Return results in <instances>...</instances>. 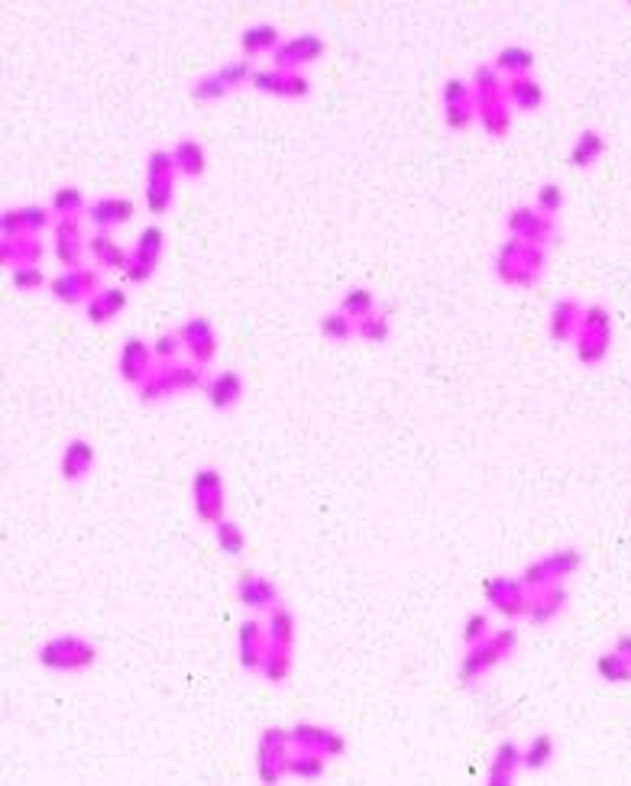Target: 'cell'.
<instances>
[{
    "label": "cell",
    "mask_w": 631,
    "mask_h": 786,
    "mask_svg": "<svg viewBox=\"0 0 631 786\" xmlns=\"http://www.w3.org/2000/svg\"><path fill=\"white\" fill-rule=\"evenodd\" d=\"M544 269H547L544 246H534V243L515 240V237L505 240L496 250V256H492V272H496V279L512 288H534L541 282Z\"/></svg>",
    "instance_id": "1"
},
{
    "label": "cell",
    "mask_w": 631,
    "mask_h": 786,
    "mask_svg": "<svg viewBox=\"0 0 631 786\" xmlns=\"http://www.w3.org/2000/svg\"><path fill=\"white\" fill-rule=\"evenodd\" d=\"M204 366L198 363H156V369L149 372L143 385H136V395H140L143 405H159L166 402V398H175V395H185V392H195V389H204Z\"/></svg>",
    "instance_id": "2"
},
{
    "label": "cell",
    "mask_w": 631,
    "mask_h": 786,
    "mask_svg": "<svg viewBox=\"0 0 631 786\" xmlns=\"http://www.w3.org/2000/svg\"><path fill=\"white\" fill-rule=\"evenodd\" d=\"M518 647V631L515 628H502V631H492L489 638L476 641L466 647V654L460 660V683L463 686H476L479 680L486 677V673L496 670L502 660H509Z\"/></svg>",
    "instance_id": "3"
},
{
    "label": "cell",
    "mask_w": 631,
    "mask_h": 786,
    "mask_svg": "<svg viewBox=\"0 0 631 786\" xmlns=\"http://www.w3.org/2000/svg\"><path fill=\"white\" fill-rule=\"evenodd\" d=\"M39 667H46L52 673H81L91 670L94 660H98V647L94 641L81 638V634H56L39 647Z\"/></svg>",
    "instance_id": "4"
},
{
    "label": "cell",
    "mask_w": 631,
    "mask_h": 786,
    "mask_svg": "<svg viewBox=\"0 0 631 786\" xmlns=\"http://www.w3.org/2000/svg\"><path fill=\"white\" fill-rule=\"evenodd\" d=\"M612 350V314L606 305H586L580 330L573 337V353L583 366H599Z\"/></svg>",
    "instance_id": "5"
},
{
    "label": "cell",
    "mask_w": 631,
    "mask_h": 786,
    "mask_svg": "<svg viewBox=\"0 0 631 786\" xmlns=\"http://www.w3.org/2000/svg\"><path fill=\"white\" fill-rule=\"evenodd\" d=\"M175 178L178 169L169 149H153L146 159V211L153 217L169 214L175 201Z\"/></svg>",
    "instance_id": "6"
},
{
    "label": "cell",
    "mask_w": 631,
    "mask_h": 786,
    "mask_svg": "<svg viewBox=\"0 0 631 786\" xmlns=\"http://www.w3.org/2000/svg\"><path fill=\"white\" fill-rule=\"evenodd\" d=\"M580 567H583L580 550H576V547H560V550H551V554H544L534 563H528V567L521 570V583H525L528 589L554 586V583H564V579H570Z\"/></svg>",
    "instance_id": "7"
},
{
    "label": "cell",
    "mask_w": 631,
    "mask_h": 786,
    "mask_svg": "<svg viewBox=\"0 0 631 786\" xmlns=\"http://www.w3.org/2000/svg\"><path fill=\"white\" fill-rule=\"evenodd\" d=\"M162 256H166V230L162 227H143L140 237H136L133 250H130V262H127V282L130 285H146L156 275V269L162 266Z\"/></svg>",
    "instance_id": "8"
},
{
    "label": "cell",
    "mask_w": 631,
    "mask_h": 786,
    "mask_svg": "<svg viewBox=\"0 0 631 786\" xmlns=\"http://www.w3.org/2000/svg\"><path fill=\"white\" fill-rule=\"evenodd\" d=\"M253 75H256V68L246 59L224 62L217 72L201 75L195 85H191V98H195V101H221V98H227L230 91L250 85Z\"/></svg>",
    "instance_id": "9"
},
{
    "label": "cell",
    "mask_w": 631,
    "mask_h": 786,
    "mask_svg": "<svg viewBox=\"0 0 631 786\" xmlns=\"http://www.w3.org/2000/svg\"><path fill=\"white\" fill-rule=\"evenodd\" d=\"M288 754H292L288 728H266L256 744V780L266 786H276L285 777Z\"/></svg>",
    "instance_id": "10"
},
{
    "label": "cell",
    "mask_w": 631,
    "mask_h": 786,
    "mask_svg": "<svg viewBox=\"0 0 631 786\" xmlns=\"http://www.w3.org/2000/svg\"><path fill=\"white\" fill-rule=\"evenodd\" d=\"M191 502H195V515L204 524L224 521V508H227V492H224V476L214 470V466H201V470L191 476Z\"/></svg>",
    "instance_id": "11"
},
{
    "label": "cell",
    "mask_w": 631,
    "mask_h": 786,
    "mask_svg": "<svg viewBox=\"0 0 631 786\" xmlns=\"http://www.w3.org/2000/svg\"><path fill=\"white\" fill-rule=\"evenodd\" d=\"M486 605L502 618H525L531 589L521 583V576H492L483 586Z\"/></svg>",
    "instance_id": "12"
},
{
    "label": "cell",
    "mask_w": 631,
    "mask_h": 786,
    "mask_svg": "<svg viewBox=\"0 0 631 786\" xmlns=\"http://www.w3.org/2000/svg\"><path fill=\"white\" fill-rule=\"evenodd\" d=\"M101 269H65L49 282V295L62 301V305H88V301L101 292Z\"/></svg>",
    "instance_id": "13"
},
{
    "label": "cell",
    "mask_w": 631,
    "mask_h": 786,
    "mask_svg": "<svg viewBox=\"0 0 631 786\" xmlns=\"http://www.w3.org/2000/svg\"><path fill=\"white\" fill-rule=\"evenodd\" d=\"M327 52V43L314 33H298L282 39V46L272 52V68H282V72H301L305 65L321 62Z\"/></svg>",
    "instance_id": "14"
},
{
    "label": "cell",
    "mask_w": 631,
    "mask_h": 786,
    "mask_svg": "<svg viewBox=\"0 0 631 786\" xmlns=\"http://www.w3.org/2000/svg\"><path fill=\"white\" fill-rule=\"evenodd\" d=\"M505 227H509V233L515 240H525V243H534V246H551L557 243V224L551 217H544L541 211H534L528 208V204H518V208L509 211V217H505Z\"/></svg>",
    "instance_id": "15"
},
{
    "label": "cell",
    "mask_w": 631,
    "mask_h": 786,
    "mask_svg": "<svg viewBox=\"0 0 631 786\" xmlns=\"http://www.w3.org/2000/svg\"><path fill=\"white\" fill-rule=\"evenodd\" d=\"M288 738H292V748H305V751H318L327 761L347 754V738L334 732L327 725H314V722H295L288 728Z\"/></svg>",
    "instance_id": "16"
},
{
    "label": "cell",
    "mask_w": 631,
    "mask_h": 786,
    "mask_svg": "<svg viewBox=\"0 0 631 786\" xmlns=\"http://www.w3.org/2000/svg\"><path fill=\"white\" fill-rule=\"evenodd\" d=\"M56 224V214H52L49 204H26V208H7L0 214V240L20 237V233H33L39 237L43 230Z\"/></svg>",
    "instance_id": "17"
},
{
    "label": "cell",
    "mask_w": 631,
    "mask_h": 786,
    "mask_svg": "<svg viewBox=\"0 0 631 786\" xmlns=\"http://www.w3.org/2000/svg\"><path fill=\"white\" fill-rule=\"evenodd\" d=\"M250 85L259 94H269V98H285V101H301L311 94V81L305 72H282V68H263L256 72Z\"/></svg>",
    "instance_id": "18"
},
{
    "label": "cell",
    "mask_w": 631,
    "mask_h": 786,
    "mask_svg": "<svg viewBox=\"0 0 631 786\" xmlns=\"http://www.w3.org/2000/svg\"><path fill=\"white\" fill-rule=\"evenodd\" d=\"M476 120L492 140H502L512 130V107L505 98V88L496 91H479L476 94Z\"/></svg>",
    "instance_id": "19"
},
{
    "label": "cell",
    "mask_w": 631,
    "mask_h": 786,
    "mask_svg": "<svg viewBox=\"0 0 631 786\" xmlns=\"http://www.w3.org/2000/svg\"><path fill=\"white\" fill-rule=\"evenodd\" d=\"M52 253H56L62 269H81L85 266V230L81 220H56L52 224Z\"/></svg>",
    "instance_id": "20"
},
{
    "label": "cell",
    "mask_w": 631,
    "mask_h": 786,
    "mask_svg": "<svg viewBox=\"0 0 631 786\" xmlns=\"http://www.w3.org/2000/svg\"><path fill=\"white\" fill-rule=\"evenodd\" d=\"M117 369H120L123 382L143 385L149 372L156 369L153 343H146L143 337H127V340H123V347H120V356H117Z\"/></svg>",
    "instance_id": "21"
},
{
    "label": "cell",
    "mask_w": 631,
    "mask_h": 786,
    "mask_svg": "<svg viewBox=\"0 0 631 786\" xmlns=\"http://www.w3.org/2000/svg\"><path fill=\"white\" fill-rule=\"evenodd\" d=\"M237 599L250 612H272L276 605H282L279 586L269 576H259L253 570H243L237 576Z\"/></svg>",
    "instance_id": "22"
},
{
    "label": "cell",
    "mask_w": 631,
    "mask_h": 786,
    "mask_svg": "<svg viewBox=\"0 0 631 786\" xmlns=\"http://www.w3.org/2000/svg\"><path fill=\"white\" fill-rule=\"evenodd\" d=\"M178 334H182V343H185V353L191 356V363L198 366H208L214 363L217 356V330L208 317H188V321L178 327Z\"/></svg>",
    "instance_id": "23"
},
{
    "label": "cell",
    "mask_w": 631,
    "mask_h": 786,
    "mask_svg": "<svg viewBox=\"0 0 631 786\" xmlns=\"http://www.w3.org/2000/svg\"><path fill=\"white\" fill-rule=\"evenodd\" d=\"M266 644H269V634H266V625L256 622V618H246L237 628V660L243 670L250 673H259V664H263V654H266Z\"/></svg>",
    "instance_id": "24"
},
{
    "label": "cell",
    "mask_w": 631,
    "mask_h": 786,
    "mask_svg": "<svg viewBox=\"0 0 631 786\" xmlns=\"http://www.w3.org/2000/svg\"><path fill=\"white\" fill-rule=\"evenodd\" d=\"M136 214V204L130 198H114V195H104V198H94L88 204V220L94 230H114V227H123L130 224Z\"/></svg>",
    "instance_id": "25"
},
{
    "label": "cell",
    "mask_w": 631,
    "mask_h": 786,
    "mask_svg": "<svg viewBox=\"0 0 631 786\" xmlns=\"http://www.w3.org/2000/svg\"><path fill=\"white\" fill-rule=\"evenodd\" d=\"M567 609V589L564 583H554V586H541V589H531L528 596V622L531 625H551L554 618Z\"/></svg>",
    "instance_id": "26"
},
{
    "label": "cell",
    "mask_w": 631,
    "mask_h": 786,
    "mask_svg": "<svg viewBox=\"0 0 631 786\" xmlns=\"http://www.w3.org/2000/svg\"><path fill=\"white\" fill-rule=\"evenodd\" d=\"M88 253L94 259V269H101V272H127L130 250H123V246L114 240L111 230L91 233V237H88Z\"/></svg>",
    "instance_id": "27"
},
{
    "label": "cell",
    "mask_w": 631,
    "mask_h": 786,
    "mask_svg": "<svg viewBox=\"0 0 631 786\" xmlns=\"http://www.w3.org/2000/svg\"><path fill=\"white\" fill-rule=\"evenodd\" d=\"M46 256V243L33 237V233H20V237L0 240V262L7 269H20V266H39Z\"/></svg>",
    "instance_id": "28"
},
{
    "label": "cell",
    "mask_w": 631,
    "mask_h": 786,
    "mask_svg": "<svg viewBox=\"0 0 631 786\" xmlns=\"http://www.w3.org/2000/svg\"><path fill=\"white\" fill-rule=\"evenodd\" d=\"M243 389L246 385L240 379V372H233V369L217 372V376H211L208 382H204V395H208L211 408H217V411L237 408L240 398H243Z\"/></svg>",
    "instance_id": "29"
},
{
    "label": "cell",
    "mask_w": 631,
    "mask_h": 786,
    "mask_svg": "<svg viewBox=\"0 0 631 786\" xmlns=\"http://www.w3.org/2000/svg\"><path fill=\"white\" fill-rule=\"evenodd\" d=\"M583 311H586V305H580L576 298H560V301H554V305H551V321H547L551 340H557V343L573 340L576 330H580Z\"/></svg>",
    "instance_id": "30"
},
{
    "label": "cell",
    "mask_w": 631,
    "mask_h": 786,
    "mask_svg": "<svg viewBox=\"0 0 631 786\" xmlns=\"http://www.w3.org/2000/svg\"><path fill=\"white\" fill-rule=\"evenodd\" d=\"M94 470V447L88 444L85 437L68 440L62 457H59V473L65 482H81L88 473Z\"/></svg>",
    "instance_id": "31"
},
{
    "label": "cell",
    "mask_w": 631,
    "mask_h": 786,
    "mask_svg": "<svg viewBox=\"0 0 631 786\" xmlns=\"http://www.w3.org/2000/svg\"><path fill=\"white\" fill-rule=\"evenodd\" d=\"M123 311H127V292H123V288H101V292L85 305V317L94 327L111 324Z\"/></svg>",
    "instance_id": "32"
},
{
    "label": "cell",
    "mask_w": 631,
    "mask_h": 786,
    "mask_svg": "<svg viewBox=\"0 0 631 786\" xmlns=\"http://www.w3.org/2000/svg\"><path fill=\"white\" fill-rule=\"evenodd\" d=\"M282 46V36L272 23H253L240 33V52L243 59H259V55H272Z\"/></svg>",
    "instance_id": "33"
},
{
    "label": "cell",
    "mask_w": 631,
    "mask_h": 786,
    "mask_svg": "<svg viewBox=\"0 0 631 786\" xmlns=\"http://www.w3.org/2000/svg\"><path fill=\"white\" fill-rule=\"evenodd\" d=\"M518 770H521V748H518L515 741H502L499 748H496V754H492L486 783H489V786H512Z\"/></svg>",
    "instance_id": "34"
},
{
    "label": "cell",
    "mask_w": 631,
    "mask_h": 786,
    "mask_svg": "<svg viewBox=\"0 0 631 786\" xmlns=\"http://www.w3.org/2000/svg\"><path fill=\"white\" fill-rule=\"evenodd\" d=\"M505 98H509L512 110H521V114H534V110H541V104H544V88L531 75L509 78V81H505Z\"/></svg>",
    "instance_id": "35"
},
{
    "label": "cell",
    "mask_w": 631,
    "mask_h": 786,
    "mask_svg": "<svg viewBox=\"0 0 631 786\" xmlns=\"http://www.w3.org/2000/svg\"><path fill=\"white\" fill-rule=\"evenodd\" d=\"M169 153H172L178 175H185V178H201L204 169H208V153H204V146L198 140H191V136L178 140Z\"/></svg>",
    "instance_id": "36"
},
{
    "label": "cell",
    "mask_w": 631,
    "mask_h": 786,
    "mask_svg": "<svg viewBox=\"0 0 631 786\" xmlns=\"http://www.w3.org/2000/svg\"><path fill=\"white\" fill-rule=\"evenodd\" d=\"M292 664H295V647H282V644H266L263 664H259V677L266 683H285L292 677Z\"/></svg>",
    "instance_id": "37"
},
{
    "label": "cell",
    "mask_w": 631,
    "mask_h": 786,
    "mask_svg": "<svg viewBox=\"0 0 631 786\" xmlns=\"http://www.w3.org/2000/svg\"><path fill=\"white\" fill-rule=\"evenodd\" d=\"M606 156V136L599 130H583L570 146V165L573 169H593Z\"/></svg>",
    "instance_id": "38"
},
{
    "label": "cell",
    "mask_w": 631,
    "mask_h": 786,
    "mask_svg": "<svg viewBox=\"0 0 631 786\" xmlns=\"http://www.w3.org/2000/svg\"><path fill=\"white\" fill-rule=\"evenodd\" d=\"M327 774V757L318 754V751H305V748H292L288 754V767H285V777H295V780H305V783H314Z\"/></svg>",
    "instance_id": "39"
},
{
    "label": "cell",
    "mask_w": 631,
    "mask_h": 786,
    "mask_svg": "<svg viewBox=\"0 0 631 786\" xmlns=\"http://www.w3.org/2000/svg\"><path fill=\"white\" fill-rule=\"evenodd\" d=\"M492 68H496L499 75H509V78L531 75L534 52H531L528 46H502V49L496 52V59H492Z\"/></svg>",
    "instance_id": "40"
},
{
    "label": "cell",
    "mask_w": 631,
    "mask_h": 786,
    "mask_svg": "<svg viewBox=\"0 0 631 786\" xmlns=\"http://www.w3.org/2000/svg\"><path fill=\"white\" fill-rule=\"evenodd\" d=\"M49 208H52V214H56V220H75V217L81 220L88 214V201H85V195H81V188L62 185V188L52 191Z\"/></svg>",
    "instance_id": "41"
},
{
    "label": "cell",
    "mask_w": 631,
    "mask_h": 786,
    "mask_svg": "<svg viewBox=\"0 0 631 786\" xmlns=\"http://www.w3.org/2000/svg\"><path fill=\"white\" fill-rule=\"evenodd\" d=\"M266 634H269V641L272 644H282V647H295V615L285 609V605H276L272 612H266Z\"/></svg>",
    "instance_id": "42"
},
{
    "label": "cell",
    "mask_w": 631,
    "mask_h": 786,
    "mask_svg": "<svg viewBox=\"0 0 631 786\" xmlns=\"http://www.w3.org/2000/svg\"><path fill=\"white\" fill-rule=\"evenodd\" d=\"M337 311H344L347 317H353V321H363V317L379 311V305H376V295L369 292V288L353 285V288H347L344 295H340V308Z\"/></svg>",
    "instance_id": "43"
},
{
    "label": "cell",
    "mask_w": 631,
    "mask_h": 786,
    "mask_svg": "<svg viewBox=\"0 0 631 786\" xmlns=\"http://www.w3.org/2000/svg\"><path fill=\"white\" fill-rule=\"evenodd\" d=\"M554 761V738L551 735H534L528 748H521V767L525 770H544Z\"/></svg>",
    "instance_id": "44"
},
{
    "label": "cell",
    "mask_w": 631,
    "mask_h": 786,
    "mask_svg": "<svg viewBox=\"0 0 631 786\" xmlns=\"http://www.w3.org/2000/svg\"><path fill=\"white\" fill-rule=\"evenodd\" d=\"M214 541H217V547H221L227 557H240L246 550V534H243L240 524L230 521V518L214 524Z\"/></svg>",
    "instance_id": "45"
},
{
    "label": "cell",
    "mask_w": 631,
    "mask_h": 786,
    "mask_svg": "<svg viewBox=\"0 0 631 786\" xmlns=\"http://www.w3.org/2000/svg\"><path fill=\"white\" fill-rule=\"evenodd\" d=\"M389 334H392V327H389V311L386 308H379L369 317H363V321H356V337L366 340V343H386Z\"/></svg>",
    "instance_id": "46"
},
{
    "label": "cell",
    "mask_w": 631,
    "mask_h": 786,
    "mask_svg": "<svg viewBox=\"0 0 631 786\" xmlns=\"http://www.w3.org/2000/svg\"><path fill=\"white\" fill-rule=\"evenodd\" d=\"M321 334L331 343H350L356 337V321L344 311H331L321 317Z\"/></svg>",
    "instance_id": "47"
},
{
    "label": "cell",
    "mask_w": 631,
    "mask_h": 786,
    "mask_svg": "<svg viewBox=\"0 0 631 786\" xmlns=\"http://www.w3.org/2000/svg\"><path fill=\"white\" fill-rule=\"evenodd\" d=\"M596 673L606 683H631V660H625L622 654H602L596 657Z\"/></svg>",
    "instance_id": "48"
},
{
    "label": "cell",
    "mask_w": 631,
    "mask_h": 786,
    "mask_svg": "<svg viewBox=\"0 0 631 786\" xmlns=\"http://www.w3.org/2000/svg\"><path fill=\"white\" fill-rule=\"evenodd\" d=\"M444 123L447 130L454 133H466L476 123V98L460 101V104H444Z\"/></svg>",
    "instance_id": "49"
},
{
    "label": "cell",
    "mask_w": 631,
    "mask_h": 786,
    "mask_svg": "<svg viewBox=\"0 0 631 786\" xmlns=\"http://www.w3.org/2000/svg\"><path fill=\"white\" fill-rule=\"evenodd\" d=\"M534 211H541L544 217H557L560 211H564V188H560L557 182H544L538 188V195H534Z\"/></svg>",
    "instance_id": "50"
},
{
    "label": "cell",
    "mask_w": 631,
    "mask_h": 786,
    "mask_svg": "<svg viewBox=\"0 0 631 786\" xmlns=\"http://www.w3.org/2000/svg\"><path fill=\"white\" fill-rule=\"evenodd\" d=\"M153 353H156V363H175L178 356L185 353L182 334H178V330H166V334H159L153 340Z\"/></svg>",
    "instance_id": "51"
},
{
    "label": "cell",
    "mask_w": 631,
    "mask_h": 786,
    "mask_svg": "<svg viewBox=\"0 0 631 786\" xmlns=\"http://www.w3.org/2000/svg\"><path fill=\"white\" fill-rule=\"evenodd\" d=\"M10 282L17 292H36V288L49 285L46 282V272L39 266H20V269H10Z\"/></svg>",
    "instance_id": "52"
},
{
    "label": "cell",
    "mask_w": 631,
    "mask_h": 786,
    "mask_svg": "<svg viewBox=\"0 0 631 786\" xmlns=\"http://www.w3.org/2000/svg\"><path fill=\"white\" fill-rule=\"evenodd\" d=\"M492 634V622H489V615L486 612H473V615H466V622H463V644L470 647L476 641H483Z\"/></svg>",
    "instance_id": "53"
},
{
    "label": "cell",
    "mask_w": 631,
    "mask_h": 786,
    "mask_svg": "<svg viewBox=\"0 0 631 786\" xmlns=\"http://www.w3.org/2000/svg\"><path fill=\"white\" fill-rule=\"evenodd\" d=\"M476 98L473 88H470V81L466 78H447L444 81V88H441V101L444 104H460V101H470Z\"/></svg>",
    "instance_id": "54"
},
{
    "label": "cell",
    "mask_w": 631,
    "mask_h": 786,
    "mask_svg": "<svg viewBox=\"0 0 631 786\" xmlns=\"http://www.w3.org/2000/svg\"><path fill=\"white\" fill-rule=\"evenodd\" d=\"M615 654L631 660V634H619V638H615Z\"/></svg>",
    "instance_id": "55"
}]
</instances>
